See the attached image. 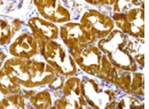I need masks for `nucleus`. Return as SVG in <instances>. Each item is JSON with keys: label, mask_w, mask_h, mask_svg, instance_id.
I'll use <instances>...</instances> for the list:
<instances>
[{"label": "nucleus", "mask_w": 149, "mask_h": 109, "mask_svg": "<svg viewBox=\"0 0 149 109\" xmlns=\"http://www.w3.org/2000/svg\"><path fill=\"white\" fill-rule=\"evenodd\" d=\"M2 68L9 73L21 86L36 89L48 85L58 73L46 62L31 59L10 57L7 59Z\"/></svg>", "instance_id": "nucleus-1"}, {"label": "nucleus", "mask_w": 149, "mask_h": 109, "mask_svg": "<svg viewBox=\"0 0 149 109\" xmlns=\"http://www.w3.org/2000/svg\"><path fill=\"white\" fill-rule=\"evenodd\" d=\"M127 41L129 36L118 29H113L106 38L97 40V47L118 69L138 71L139 67L127 51Z\"/></svg>", "instance_id": "nucleus-2"}, {"label": "nucleus", "mask_w": 149, "mask_h": 109, "mask_svg": "<svg viewBox=\"0 0 149 109\" xmlns=\"http://www.w3.org/2000/svg\"><path fill=\"white\" fill-rule=\"evenodd\" d=\"M80 87L90 108L113 109L116 99L122 94L115 85L87 76L80 79Z\"/></svg>", "instance_id": "nucleus-3"}, {"label": "nucleus", "mask_w": 149, "mask_h": 109, "mask_svg": "<svg viewBox=\"0 0 149 109\" xmlns=\"http://www.w3.org/2000/svg\"><path fill=\"white\" fill-rule=\"evenodd\" d=\"M40 55L44 60L63 77H70L77 73V64L70 53L56 40L38 41Z\"/></svg>", "instance_id": "nucleus-4"}, {"label": "nucleus", "mask_w": 149, "mask_h": 109, "mask_svg": "<svg viewBox=\"0 0 149 109\" xmlns=\"http://www.w3.org/2000/svg\"><path fill=\"white\" fill-rule=\"evenodd\" d=\"M61 96L53 101V109H86L90 108L81 93L80 78L76 76L67 77L61 87Z\"/></svg>", "instance_id": "nucleus-5"}, {"label": "nucleus", "mask_w": 149, "mask_h": 109, "mask_svg": "<svg viewBox=\"0 0 149 109\" xmlns=\"http://www.w3.org/2000/svg\"><path fill=\"white\" fill-rule=\"evenodd\" d=\"M112 21L119 31L132 38H145V10L132 7L124 13H113Z\"/></svg>", "instance_id": "nucleus-6"}, {"label": "nucleus", "mask_w": 149, "mask_h": 109, "mask_svg": "<svg viewBox=\"0 0 149 109\" xmlns=\"http://www.w3.org/2000/svg\"><path fill=\"white\" fill-rule=\"evenodd\" d=\"M79 23L95 40L106 38L115 29L112 18L97 9H86L81 13Z\"/></svg>", "instance_id": "nucleus-7"}, {"label": "nucleus", "mask_w": 149, "mask_h": 109, "mask_svg": "<svg viewBox=\"0 0 149 109\" xmlns=\"http://www.w3.org/2000/svg\"><path fill=\"white\" fill-rule=\"evenodd\" d=\"M74 60L77 67H79L84 73L91 76H95L100 70L101 60L103 53L99 50L94 44H90L86 46H81L76 50L68 51Z\"/></svg>", "instance_id": "nucleus-8"}, {"label": "nucleus", "mask_w": 149, "mask_h": 109, "mask_svg": "<svg viewBox=\"0 0 149 109\" xmlns=\"http://www.w3.org/2000/svg\"><path fill=\"white\" fill-rule=\"evenodd\" d=\"M60 35L58 37L64 43L68 51L76 50L81 46H86L90 44H94L96 41L93 37L91 36L79 22H65L62 23V25L58 28Z\"/></svg>", "instance_id": "nucleus-9"}, {"label": "nucleus", "mask_w": 149, "mask_h": 109, "mask_svg": "<svg viewBox=\"0 0 149 109\" xmlns=\"http://www.w3.org/2000/svg\"><path fill=\"white\" fill-rule=\"evenodd\" d=\"M33 3L38 14L53 23L62 24L69 22L72 17L62 0H33Z\"/></svg>", "instance_id": "nucleus-10"}, {"label": "nucleus", "mask_w": 149, "mask_h": 109, "mask_svg": "<svg viewBox=\"0 0 149 109\" xmlns=\"http://www.w3.org/2000/svg\"><path fill=\"white\" fill-rule=\"evenodd\" d=\"M113 85L124 94H131L140 98H143L145 95V76L142 73L125 71L119 69Z\"/></svg>", "instance_id": "nucleus-11"}, {"label": "nucleus", "mask_w": 149, "mask_h": 109, "mask_svg": "<svg viewBox=\"0 0 149 109\" xmlns=\"http://www.w3.org/2000/svg\"><path fill=\"white\" fill-rule=\"evenodd\" d=\"M8 53L19 59H31L40 54L38 40L30 32H24L19 35L8 46Z\"/></svg>", "instance_id": "nucleus-12"}, {"label": "nucleus", "mask_w": 149, "mask_h": 109, "mask_svg": "<svg viewBox=\"0 0 149 109\" xmlns=\"http://www.w3.org/2000/svg\"><path fill=\"white\" fill-rule=\"evenodd\" d=\"M26 25L30 28L31 34L38 41L56 40L60 35V29L56 23H53L40 16H32L28 18Z\"/></svg>", "instance_id": "nucleus-13"}, {"label": "nucleus", "mask_w": 149, "mask_h": 109, "mask_svg": "<svg viewBox=\"0 0 149 109\" xmlns=\"http://www.w3.org/2000/svg\"><path fill=\"white\" fill-rule=\"evenodd\" d=\"M21 29L22 21L19 18L0 17V46L8 45Z\"/></svg>", "instance_id": "nucleus-14"}, {"label": "nucleus", "mask_w": 149, "mask_h": 109, "mask_svg": "<svg viewBox=\"0 0 149 109\" xmlns=\"http://www.w3.org/2000/svg\"><path fill=\"white\" fill-rule=\"evenodd\" d=\"M127 51L140 69L145 67V39L143 38H129Z\"/></svg>", "instance_id": "nucleus-15"}, {"label": "nucleus", "mask_w": 149, "mask_h": 109, "mask_svg": "<svg viewBox=\"0 0 149 109\" xmlns=\"http://www.w3.org/2000/svg\"><path fill=\"white\" fill-rule=\"evenodd\" d=\"M25 109L31 108L30 103L26 102L25 96L22 94V92L12 93L8 95H3V98L0 100V109Z\"/></svg>", "instance_id": "nucleus-16"}, {"label": "nucleus", "mask_w": 149, "mask_h": 109, "mask_svg": "<svg viewBox=\"0 0 149 109\" xmlns=\"http://www.w3.org/2000/svg\"><path fill=\"white\" fill-rule=\"evenodd\" d=\"M119 69L113 66L111 62L109 61V59L103 54L102 55V60H101V66H100V70L96 75V77L99 79H102L107 83H110V84H115V80L117 78V75H118Z\"/></svg>", "instance_id": "nucleus-17"}, {"label": "nucleus", "mask_w": 149, "mask_h": 109, "mask_svg": "<svg viewBox=\"0 0 149 109\" xmlns=\"http://www.w3.org/2000/svg\"><path fill=\"white\" fill-rule=\"evenodd\" d=\"M29 103L31 108L35 109H48L53 106V99L49 90H41L35 92L29 99Z\"/></svg>", "instance_id": "nucleus-18"}, {"label": "nucleus", "mask_w": 149, "mask_h": 109, "mask_svg": "<svg viewBox=\"0 0 149 109\" xmlns=\"http://www.w3.org/2000/svg\"><path fill=\"white\" fill-rule=\"evenodd\" d=\"M17 92H22V86L3 68H0V93L8 95Z\"/></svg>", "instance_id": "nucleus-19"}, {"label": "nucleus", "mask_w": 149, "mask_h": 109, "mask_svg": "<svg viewBox=\"0 0 149 109\" xmlns=\"http://www.w3.org/2000/svg\"><path fill=\"white\" fill-rule=\"evenodd\" d=\"M143 100L140 96L125 94V95H119L113 105V109H129V108H143Z\"/></svg>", "instance_id": "nucleus-20"}, {"label": "nucleus", "mask_w": 149, "mask_h": 109, "mask_svg": "<svg viewBox=\"0 0 149 109\" xmlns=\"http://www.w3.org/2000/svg\"><path fill=\"white\" fill-rule=\"evenodd\" d=\"M23 6V0H0V15H7L19 10Z\"/></svg>", "instance_id": "nucleus-21"}, {"label": "nucleus", "mask_w": 149, "mask_h": 109, "mask_svg": "<svg viewBox=\"0 0 149 109\" xmlns=\"http://www.w3.org/2000/svg\"><path fill=\"white\" fill-rule=\"evenodd\" d=\"M132 7H134V6L132 5L131 0H115V2L112 3L113 13H124Z\"/></svg>", "instance_id": "nucleus-22"}, {"label": "nucleus", "mask_w": 149, "mask_h": 109, "mask_svg": "<svg viewBox=\"0 0 149 109\" xmlns=\"http://www.w3.org/2000/svg\"><path fill=\"white\" fill-rule=\"evenodd\" d=\"M63 5L68 8V10H72L74 12V17H77V15L81 12V8H83V2L81 0H62Z\"/></svg>", "instance_id": "nucleus-23"}, {"label": "nucleus", "mask_w": 149, "mask_h": 109, "mask_svg": "<svg viewBox=\"0 0 149 109\" xmlns=\"http://www.w3.org/2000/svg\"><path fill=\"white\" fill-rule=\"evenodd\" d=\"M63 82H64V77L62 75H57L55 78L47 85L48 86V90L52 92H56V91H60L62 85H63Z\"/></svg>", "instance_id": "nucleus-24"}, {"label": "nucleus", "mask_w": 149, "mask_h": 109, "mask_svg": "<svg viewBox=\"0 0 149 109\" xmlns=\"http://www.w3.org/2000/svg\"><path fill=\"white\" fill-rule=\"evenodd\" d=\"M88 5L93 6H112L115 0H84Z\"/></svg>", "instance_id": "nucleus-25"}, {"label": "nucleus", "mask_w": 149, "mask_h": 109, "mask_svg": "<svg viewBox=\"0 0 149 109\" xmlns=\"http://www.w3.org/2000/svg\"><path fill=\"white\" fill-rule=\"evenodd\" d=\"M36 91H33V89H28V87H24L22 89V94L25 96V99H29L33 93Z\"/></svg>", "instance_id": "nucleus-26"}, {"label": "nucleus", "mask_w": 149, "mask_h": 109, "mask_svg": "<svg viewBox=\"0 0 149 109\" xmlns=\"http://www.w3.org/2000/svg\"><path fill=\"white\" fill-rule=\"evenodd\" d=\"M131 2L134 7H145V0H131Z\"/></svg>", "instance_id": "nucleus-27"}, {"label": "nucleus", "mask_w": 149, "mask_h": 109, "mask_svg": "<svg viewBox=\"0 0 149 109\" xmlns=\"http://www.w3.org/2000/svg\"><path fill=\"white\" fill-rule=\"evenodd\" d=\"M6 60H7L6 54L3 52H0V68H2V66H3V63H5Z\"/></svg>", "instance_id": "nucleus-28"}]
</instances>
